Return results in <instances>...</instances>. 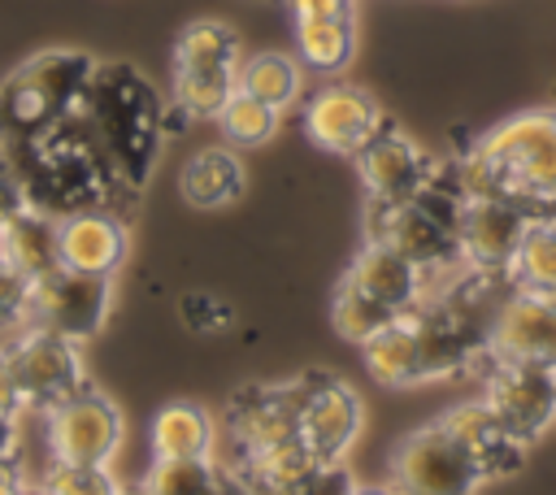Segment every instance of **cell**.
Returning <instances> with one entry per match:
<instances>
[{"instance_id":"6da1fadb","label":"cell","mask_w":556,"mask_h":495,"mask_svg":"<svg viewBox=\"0 0 556 495\" xmlns=\"http://www.w3.org/2000/svg\"><path fill=\"white\" fill-rule=\"evenodd\" d=\"M78 117L96 139L109 174L122 191H143L165 135V109L156 87L126 61H96Z\"/></svg>"},{"instance_id":"7a4b0ae2","label":"cell","mask_w":556,"mask_h":495,"mask_svg":"<svg viewBox=\"0 0 556 495\" xmlns=\"http://www.w3.org/2000/svg\"><path fill=\"white\" fill-rule=\"evenodd\" d=\"M465 195H500L526 217L556 213V109H530L482 135L456 161Z\"/></svg>"},{"instance_id":"3957f363","label":"cell","mask_w":556,"mask_h":495,"mask_svg":"<svg viewBox=\"0 0 556 495\" xmlns=\"http://www.w3.org/2000/svg\"><path fill=\"white\" fill-rule=\"evenodd\" d=\"M4 152L22 178L26 204L39 213L65 217L78 208H100L109 200V191H122L78 113H70L65 122H56V126L39 130L35 139H22Z\"/></svg>"},{"instance_id":"277c9868","label":"cell","mask_w":556,"mask_h":495,"mask_svg":"<svg viewBox=\"0 0 556 495\" xmlns=\"http://www.w3.org/2000/svg\"><path fill=\"white\" fill-rule=\"evenodd\" d=\"M91 69L96 56L78 48H52L22 61L0 87V148L35 139L39 130L78 113Z\"/></svg>"},{"instance_id":"5b68a950","label":"cell","mask_w":556,"mask_h":495,"mask_svg":"<svg viewBox=\"0 0 556 495\" xmlns=\"http://www.w3.org/2000/svg\"><path fill=\"white\" fill-rule=\"evenodd\" d=\"M239 35L230 22L200 17L187 22L174 39V104L187 117H213L239 87Z\"/></svg>"},{"instance_id":"8992f818","label":"cell","mask_w":556,"mask_h":495,"mask_svg":"<svg viewBox=\"0 0 556 495\" xmlns=\"http://www.w3.org/2000/svg\"><path fill=\"white\" fill-rule=\"evenodd\" d=\"M482 482L486 473L443 421L413 430L391 456V486L400 495H473Z\"/></svg>"},{"instance_id":"52a82bcc","label":"cell","mask_w":556,"mask_h":495,"mask_svg":"<svg viewBox=\"0 0 556 495\" xmlns=\"http://www.w3.org/2000/svg\"><path fill=\"white\" fill-rule=\"evenodd\" d=\"M9 356V369L17 378V391H22V404L26 408H56L61 399H70L74 391H83V360H78V347L74 339L65 334H52L43 326H26L13 334V343L4 347Z\"/></svg>"},{"instance_id":"ba28073f","label":"cell","mask_w":556,"mask_h":495,"mask_svg":"<svg viewBox=\"0 0 556 495\" xmlns=\"http://www.w3.org/2000/svg\"><path fill=\"white\" fill-rule=\"evenodd\" d=\"M361 395L330 378V373H308L300 391V412H295V439L313 456V465H339L348 447L361 434Z\"/></svg>"},{"instance_id":"9c48e42d","label":"cell","mask_w":556,"mask_h":495,"mask_svg":"<svg viewBox=\"0 0 556 495\" xmlns=\"http://www.w3.org/2000/svg\"><path fill=\"white\" fill-rule=\"evenodd\" d=\"M486 352L495 360H526L556 369V291L513 287L486 326Z\"/></svg>"},{"instance_id":"30bf717a","label":"cell","mask_w":556,"mask_h":495,"mask_svg":"<svg viewBox=\"0 0 556 495\" xmlns=\"http://www.w3.org/2000/svg\"><path fill=\"white\" fill-rule=\"evenodd\" d=\"M491 356V352H486ZM486 386L482 404L517 434V439H539V430L552 426L556 417V369L552 365H526V360H486Z\"/></svg>"},{"instance_id":"8fae6325","label":"cell","mask_w":556,"mask_h":495,"mask_svg":"<svg viewBox=\"0 0 556 495\" xmlns=\"http://www.w3.org/2000/svg\"><path fill=\"white\" fill-rule=\"evenodd\" d=\"M48 443H52V460L109 465L122 443V412L109 395L83 386L56 408H48Z\"/></svg>"},{"instance_id":"7c38bea8","label":"cell","mask_w":556,"mask_h":495,"mask_svg":"<svg viewBox=\"0 0 556 495\" xmlns=\"http://www.w3.org/2000/svg\"><path fill=\"white\" fill-rule=\"evenodd\" d=\"M104 313H109V278H100V274H78V269L56 265L52 274H43L35 282L30 326H43V330L78 343L104 326Z\"/></svg>"},{"instance_id":"4fadbf2b","label":"cell","mask_w":556,"mask_h":495,"mask_svg":"<svg viewBox=\"0 0 556 495\" xmlns=\"http://www.w3.org/2000/svg\"><path fill=\"white\" fill-rule=\"evenodd\" d=\"M382 122L387 117L374 104V96L352 87V82H330L304 104L308 143H317L321 152H334V156H356L378 135Z\"/></svg>"},{"instance_id":"5bb4252c","label":"cell","mask_w":556,"mask_h":495,"mask_svg":"<svg viewBox=\"0 0 556 495\" xmlns=\"http://www.w3.org/2000/svg\"><path fill=\"white\" fill-rule=\"evenodd\" d=\"M530 217L500 195H465L456 217V248L469 269H508Z\"/></svg>"},{"instance_id":"9a60e30c","label":"cell","mask_w":556,"mask_h":495,"mask_svg":"<svg viewBox=\"0 0 556 495\" xmlns=\"http://www.w3.org/2000/svg\"><path fill=\"white\" fill-rule=\"evenodd\" d=\"M356 169H361V182L374 204H395V200H413L434 178L439 165L408 135H400L391 122H382L378 135L356 152Z\"/></svg>"},{"instance_id":"2e32d148","label":"cell","mask_w":556,"mask_h":495,"mask_svg":"<svg viewBox=\"0 0 556 495\" xmlns=\"http://www.w3.org/2000/svg\"><path fill=\"white\" fill-rule=\"evenodd\" d=\"M300 391H304V378L282 382V386H243V391H235L230 404H226V434L235 443V456L295 439Z\"/></svg>"},{"instance_id":"e0dca14e","label":"cell","mask_w":556,"mask_h":495,"mask_svg":"<svg viewBox=\"0 0 556 495\" xmlns=\"http://www.w3.org/2000/svg\"><path fill=\"white\" fill-rule=\"evenodd\" d=\"M56 256L65 269L113 278L117 265L126 261V230L104 204L65 213V217H56Z\"/></svg>"},{"instance_id":"ac0fdd59","label":"cell","mask_w":556,"mask_h":495,"mask_svg":"<svg viewBox=\"0 0 556 495\" xmlns=\"http://www.w3.org/2000/svg\"><path fill=\"white\" fill-rule=\"evenodd\" d=\"M439 421L469 447V456L478 460V469H482L486 478H504V473L521 469V460H526V439H517L482 399L456 404V408L443 412Z\"/></svg>"},{"instance_id":"d6986e66","label":"cell","mask_w":556,"mask_h":495,"mask_svg":"<svg viewBox=\"0 0 556 495\" xmlns=\"http://www.w3.org/2000/svg\"><path fill=\"white\" fill-rule=\"evenodd\" d=\"M343 278H352L365 295H374V300L387 304L391 313H408V308L421 300V278H426V274H421L408 256H400L395 248L369 239V243L356 252V261L348 265Z\"/></svg>"},{"instance_id":"ffe728a7","label":"cell","mask_w":556,"mask_h":495,"mask_svg":"<svg viewBox=\"0 0 556 495\" xmlns=\"http://www.w3.org/2000/svg\"><path fill=\"white\" fill-rule=\"evenodd\" d=\"M178 191L191 208H226L243 195V161L235 148H195L178 174Z\"/></svg>"},{"instance_id":"44dd1931","label":"cell","mask_w":556,"mask_h":495,"mask_svg":"<svg viewBox=\"0 0 556 495\" xmlns=\"http://www.w3.org/2000/svg\"><path fill=\"white\" fill-rule=\"evenodd\" d=\"M0 256H9L30 282L52 274L61 265V256H56V217L26 204L9 221H0Z\"/></svg>"},{"instance_id":"7402d4cb","label":"cell","mask_w":556,"mask_h":495,"mask_svg":"<svg viewBox=\"0 0 556 495\" xmlns=\"http://www.w3.org/2000/svg\"><path fill=\"white\" fill-rule=\"evenodd\" d=\"M361 352H365V369H369L382 386H413V382H426L421 347H417V330H413V317H408V313H400V317L387 321L374 339H365Z\"/></svg>"},{"instance_id":"603a6c76","label":"cell","mask_w":556,"mask_h":495,"mask_svg":"<svg viewBox=\"0 0 556 495\" xmlns=\"http://www.w3.org/2000/svg\"><path fill=\"white\" fill-rule=\"evenodd\" d=\"M313 469L317 465L300 447V439H287V443H274V447H256V452L235 456V469L230 473H239L256 495H295Z\"/></svg>"},{"instance_id":"cb8c5ba5","label":"cell","mask_w":556,"mask_h":495,"mask_svg":"<svg viewBox=\"0 0 556 495\" xmlns=\"http://www.w3.org/2000/svg\"><path fill=\"white\" fill-rule=\"evenodd\" d=\"M213 447V421L200 404L174 399L152 417V452L161 460H187V456H208Z\"/></svg>"},{"instance_id":"d4e9b609","label":"cell","mask_w":556,"mask_h":495,"mask_svg":"<svg viewBox=\"0 0 556 495\" xmlns=\"http://www.w3.org/2000/svg\"><path fill=\"white\" fill-rule=\"evenodd\" d=\"M356 48V30L352 17H321V22H295V52L300 65L317 69V74H334L352 61Z\"/></svg>"},{"instance_id":"484cf974","label":"cell","mask_w":556,"mask_h":495,"mask_svg":"<svg viewBox=\"0 0 556 495\" xmlns=\"http://www.w3.org/2000/svg\"><path fill=\"white\" fill-rule=\"evenodd\" d=\"M239 91H248L282 113L300 96V61L287 52H256L239 65Z\"/></svg>"},{"instance_id":"4316f807","label":"cell","mask_w":556,"mask_h":495,"mask_svg":"<svg viewBox=\"0 0 556 495\" xmlns=\"http://www.w3.org/2000/svg\"><path fill=\"white\" fill-rule=\"evenodd\" d=\"M400 313H391L387 304H378L374 295H365L352 278H339V287H334V295H330V321H334V334L339 339H348V343H365V339H374L387 321H395Z\"/></svg>"},{"instance_id":"83f0119b","label":"cell","mask_w":556,"mask_h":495,"mask_svg":"<svg viewBox=\"0 0 556 495\" xmlns=\"http://www.w3.org/2000/svg\"><path fill=\"white\" fill-rule=\"evenodd\" d=\"M508 274H513L517 287H547V291H556V213L552 217H530Z\"/></svg>"},{"instance_id":"f1b7e54d","label":"cell","mask_w":556,"mask_h":495,"mask_svg":"<svg viewBox=\"0 0 556 495\" xmlns=\"http://www.w3.org/2000/svg\"><path fill=\"white\" fill-rule=\"evenodd\" d=\"M217 126H222V135H226L230 148H261L278 130V109L235 87V96L217 113Z\"/></svg>"},{"instance_id":"f546056e","label":"cell","mask_w":556,"mask_h":495,"mask_svg":"<svg viewBox=\"0 0 556 495\" xmlns=\"http://www.w3.org/2000/svg\"><path fill=\"white\" fill-rule=\"evenodd\" d=\"M217 469L208 456H187V460H152L139 495H213Z\"/></svg>"},{"instance_id":"4dcf8cb0","label":"cell","mask_w":556,"mask_h":495,"mask_svg":"<svg viewBox=\"0 0 556 495\" xmlns=\"http://www.w3.org/2000/svg\"><path fill=\"white\" fill-rule=\"evenodd\" d=\"M43 495H122L117 482L109 478V465H70L52 460L43 478Z\"/></svg>"},{"instance_id":"1f68e13d","label":"cell","mask_w":556,"mask_h":495,"mask_svg":"<svg viewBox=\"0 0 556 495\" xmlns=\"http://www.w3.org/2000/svg\"><path fill=\"white\" fill-rule=\"evenodd\" d=\"M30 295L35 282L9 256H0V334H17L30 326Z\"/></svg>"},{"instance_id":"d6a6232c","label":"cell","mask_w":556,"mask_h":495,"mask_svg":"<svg viewBox=\"0 0 556 495\" xmlns=\"http://www.w3.org/2000/svg\"><path fill=\"white\" fill-rule=\"evenodd\" d=\"M178 317H182V326H187L191 334H222V330H230V321H235L230 304L217 300V295H208V291H187V295L178 300Z\"/></svg>"},{"instance_id":"836d02e7","label":"cell","mask_w":556,"mask_h":495,"mask_svg":"<svg viewBox=\"0 0 556 495\" xmlns=\"http://www.w3.org/2000/svg\"><path fill=\"white\" fill-rule=\"evenodd\" d=\"M295 495H352V478H348L343 460L339 465H317Z\"/></svg>"},{"instance_id":"e575fe53","label":"cell","mask_w":556,"mask_h":495,"mask_svg":"<svg viewBox=\"0 0 556 495\" xmlns=\"http://www.w3.org/2000/svg\"><path fill=\"white\" fill-rule=\"evenodd\" d=\"M22 208H26L22 178H17L13 161H9V152L0 148V221H9V217H13V213H22Z\"/></svg>"},{"instance_id":"d590c367","label":"cell","mask_w":556,"mask_h":495,"mask_svg":"<svg viewBox=\"0 0 556 495\" xmlns=\"http://www.w3.org/2000/svg\"><path fill=\"white\" fill-rule=\"evenodd\" d=\"M295 22H321V17H352V0H287Z\"/></svg>"},{"instance_id":"8d00e7d4","label":"cell","mask_w":556,"mask_h":495,"mask_svg":"<svg viewBox=\"0 0 556 495\" xmlns=\"http://www.w3.org/2000/svg\"><path fill=\"white\" fill-rule=\"evenodd\" d=\"M26 404H22V391H17V378H13V369H9V356H4V347H0V412L4 417H17Z\"/></svg>"},{"instance_id":"74e56055","label":"cell","mask_w":556,"mask_h":495,"mask_svg":"<svg viewBox=\"0 0 556 495\" xmlns=\"http://www.w3.org/2000/svg\"><path fill=\"white\" fill-rule=\"evenodd\" d=\"M213 495H256L239 473H230V469H217V482H213Z\"/></svg>"},{"instance_id":"f35d334b","label":"cell","mask_w":556,"mask_h":495,"mask_svg":"<svg viewBox=\"0 0 556 495\" xmlns=\"http://www.w3.org/2000/svg\"><path fill=\"white\" fill-rule=\"evenodd\" d=\"M13 452H17V430H13V417L0 412V465H13Z\"/></svg>"},{"instance_id":"ab89813d","label":"cell","mask_w":556,"mask_h":495,"mask_svg":"<svg viewBox=\"0 0 556 495\" xmlns=\"http://www.w3.org/2000/svg\"><path fill=\"white\" fill-rule=\"evenodd\" d=\"M0 495H30V491L22 486V478L13 473V465H0Z\"/></svg>"},{"instance_id":"60d3db41","label":"cell","mask_w":556,"mask_h":495,"mask_svg":"<svg viewBox=\"0 0 556 495\" xmlns=\"http://www.w3.org/2000/svg\"><path fill=\"white\" fill-rule=\"evenodd\" d=\"M352 495H400L395 486H352Z\"/></svg>"}]
</instances>
